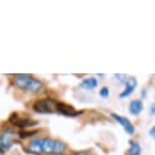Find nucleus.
<instances>
[{
  "label": "nucleus",
  "instance_id": "nucleus-1",
  "mask_svg": "<svg viewBox=\"0 0 155 155\" xmlns=\"http://www.w3.org/2000/svg\"><path fill=\"white\" fill-rule=\"evenodd\" d=\"M28 150L33 154H42V153L60 154L66 150V144L51 138H35L28 143Z\"/></svg>",
  "mask_w": 155,
  "mask_h": 155
},
{
  "label": "nucleus",
  "instance_id": "nucleus-2",
  "mask_svg": "<svg viewBox=\"0 0 155 155\" xmlns=\"http://www.w3.org/2000/svg\"><path fill=\"white\" fill-rule=\"evenodd\" d=\"M16 87L29 92H38L42 89V82L33 78L29 74H17L14 80Z\"/></svg>",
  "mask_w": 155,
  "mask_h": 155
},
{
  "label": "nucleus",
  "instance_id": "nucleus-3",
  "mask_svg": "<svg viewBox=\"0 0 155 155\" xmlns=\"http://www.w3.org/2000/svg\"><path fill=\"white\" fill-rule=\"evenodd\" d=\"M33 109L35 112L39 114H55L59 112V103L53 99H42L34 103Z\"/></svg>",
  "mask_w": 155,
  "mask_h": 155
},
{
  "label": "nucleus",
  "instance_id": "nucleus-4",
  "mask_svg": "<svg viewBox=\"0 0 155 155\" xmlns=\"http://www.w3.org/2000/svg\"><path fill=\"white\" fill-rule=\"evenodd\" d=\"M17 142V133L14 131H5L0 134V151L9 150Z\"/></svg>",
  "mask_w": 155,
  "mask_h": 155
},
{
  "label": "nucleus",
  "instance_id": "nucleus-5",
  "mask_svg": "<svg viewBox=\"0 0 155 155\" xmlns=\"http://www.w3.org/2000/svg\"><path fill=\"white\" fill-rule=\"evenodd\" d=\"M10 122H12L17 127H28V126H33L32 124H35L29 117L23 116L21 114H12V116L10 117Z\"/></svg>",
  "mask_w": 155,
  "mask_h": 155
},
{
  "label": "nucleus",
  "instance_id": "nucleus-6",
  "mask_svg": "<svg viewBox=\"0 0 155 155\" xmlns=\"http://www.w3.org/2000/svg\"><path fill=\"white\" fill-rule=\"evenodd\" d=\"M111 116L124 127V130L127 132V134H133L134 133V127H133V125L131 124L130 120H127L126 117H122V116L116 115V114H111Z\"/></svg>",
  "mask_w": 155,
  "mask_h": 155
},
{
  "label": "nucleus",
  "instance_id": "nucleus-7",
  "mask_svg": "<svg viewBox=\"0 0 155 155\" xmlns=\"http://www.w3.org/2000/svg\"><path fill=\"white\" fill-rule=\"evenodd\" d=\"M125 84H126V87H125V91L121 93V95H120V98H126V97H128L133 91H134V88H136V86H137V80L134 78V77H127V80L125 81Z\"/></svg>",
  "mask_w": 155,
  "mask_h": 155
},
{
  "label": "nucleus",
  "instance_id": "nucleus-8",
  "mask_svg": "<svg viewBox=\"0 0 155 155\" xmlns=\"http://www.w3.org/2000/svg\"><path fill=\"white\" fill-rule=\"evenodd\" d=\"M59 114H62L65 116H77L78 115V112H77L72 106H68V105H65L61 103H59Z\"/></svg>",
  "mask_w": 155,
  "mask_h": 155
},
{
  "label": "nucleus",
  "instance_id": "nucleus-9",
  "mask_svg": "<svg viewBox=\"0 0 155 155\" xmlns=\"http://www.w3.org/2000/svg\"><path fill=\"white\" fill-rule=\"evenodd\" d=\"M143 110V104L140 100H133L130 104V111L132 115H139Z\"/></svg>",
  "mask_w": 155,
  "mask_h": 155
},
{
  "label": "nucleus",
  "instance_id": "nucleus-10",
  "mask_svg": "<svg viewBox=\"0 0 155 155\" xmlns=\"http://www.w3.org/2000/svg\"><path fill=\"white\" fill-rule=\"evenodd\" d=\"M97 86H98V82H97L95 78H93V77L83 80L82 83H81V87L84 88V89H94Z\"/></svg>",
  "mask_w": 155,
  "mask_h": 155
},
{
  "label": "nucleus",
  "instance_id": "nucleus-11",
  "mask_svg": "<svg viewBox=\"0 0 155 155\" xmlns=\"http://www.w3.org/2000/svg\"><path fill=\"white\" fill-rule=\"evenodd\" d=\"M140 154V147L136 142H130V150L126 155H139Z\"/></svg>",
  "mask_w": 155,
  "mask_h": 155
},
{
  "label": "nucleus",
  "instance_id": "nucleus-12",
  "mask_svg": "<svg viewBox=\"0 0 155 155\" xmlns=\"http://www.w3.org/2000/svg\"><path fill=\"white\" fill-rule=\"evenodd\" d=\"M100 95H101L103 98H106V97L109 95V89H107V87H104V88L100 89Z\"/></svg>",
  "mask_w": 155,
  "mask_h": 155
},
{
  "label": "nucleus",
  "instance_id": "nucleus-13",
  "mask_svg": "<svg viewBox=\"0 0 155 155\" xmlns=\"http://www.w3.org/2000/svg\"><path fill=\"white\" fill-rule=\"evenodd\" d=\"M149 134H150V137H151V138H154V139H155V126L150 128V131H149Z\"/></svg>",
  "mask_w": 155,
  "mask_h": 155
},
{
  "label": "nucleus",
  "instance_id": "nucleus-14",
  "mask_svg": "<svg viewBox=\"0 0 155 155\" xmlns=\"http://www.w3.org/2000/svg\"><path fill=\"white\" fill-rule=\"evenodd\" d=\"M150 114H151V115H154V114H155V103L150 106Z\"/></svg>",
  "mask_w": 155,
  "mask_h": 155
},
{
  "label": "nucleus",
  "instance_id": "nucleus-15",
  "mask_svg": "<svg viewBox=\"0 0 155 155\" xmlns=\"http://www.w3.org/2000/svg\"><path fill=\"white\" fill-rule=\"evenodd\" d=\"M58 155H64V154H58Z\"/></svg>",
  "mask_w": 155,
  "mask_h": 155
},
{
  "label": "nucleus",
  "instance_id": "nucleus-16",
  "mask_svg": "<svg viewBox=\"0 0 155 155\" xmlns=\"http://www.w3.org/2000/svg\"><path fill=\"white\" fill-rule=\"evenodd\" d=\"M0 155H2V151H0Z\"/></svg>",
  "mask_w": 155,
  "mask_h": 155
}]
</instances>
